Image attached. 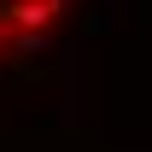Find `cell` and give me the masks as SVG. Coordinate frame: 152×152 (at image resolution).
<instances>
[{
	"label": "cell",
	"instance_id": "6da1fadb",
	"mask_svg": "<svg viewBox=\"0 0 152 152\" xmlns=\"http://www.w3.org/2000/svg\"><path fill=\"white\" fill-rule=\"evenodd\" d=\"M64 6H70V0H12V6H6V23H12V29H23V35H41Z\"/></svg>",
	"mask_w": 152,
	"mask_h": 152
}]
</instances>
